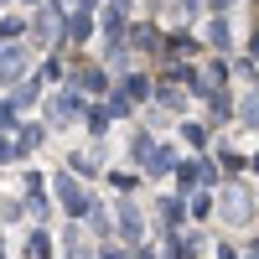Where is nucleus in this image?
Masks as SVG:
<instances>
[{
	"label": "nucleus",
	"mask_w": 259,
	"mask_h": 259,
	"mask_svg": "<svg viewBox=\"0 0 259 259\" xmlns=\"http://www.w3.org/2000/svg\"><path fill=\"white\" fill-rule=\"evenodd\" d=\"M145 161H150V177H161V171L171 166V150H161V145H156V150H150V156H145Z\"/></svg>",
	"instance_id": "11"
},
{
	"label": "nucleus",
	"mask_w": 259,
	"mask_h": 259,
	"mask_svg": "<svg viewBox=\"0 0 259 259\" xmlns=\"http://www.w3.org/2000/svg\"><path fill=\"white\" fill-rule=\"evenodd\" d=\"M78 114H83V99H78V94L52 99V119H78Z\"/></svg>",
	"instance_id": "5"
},
{
	"label": "nucleus",
	"mask_w": 259,
	"mask_h": 259,
	"mask_svg": "<svg viewBox=\"0 0 259 259\" xmlns=\"http://www.w3.org/2000/svg\"><path fill=\"white\" fill-rule=\"evenodd\" d=\"M83 89H89V94H109V78L94 68V73H83Z\"/></svg>",
	"instance_id": "10"
},
{
	"label": "nucleus",
	"mask_w": 259,
	"mask_h": 259,
	"mask_svg": "<svg viewBox=\"0 0 259 259\" xmlns=\"http://www.w3.org/2000/svg\"><path fill=\"white\" fill-rule=\"evenodd\" d=\"M177 6H182V11H187V16H192V11H197V6H202V0H177Z\"/></svg>",
	"instance_id": "15"
},
{
	"label": "nucleus",
	"mask_w": 259,
	"mask_h": 259,
	"mask_svg": "<svg viewBox=\"0 0 259 259\" xmlns=\"http://www.w3.org/2000/svg\"><path fill=\"white\" fill-rule=\"evenodd\" d=\"M239 114H244V119L259 130V94H254V99H244V109H239Z\"/></svg>",
	"instance_id": "13"
},
{
	"label": "nucleus",
	"mask_w": 259,
	"mask_h": 259,
	"mask_svg": "<svg viewBox=\"0 0 259 259\" xmlns=\"http://www.w3.org/2000/svg\"><path fill=\"white\" fill-rule=\"evenodd\" d=\"M119 89H124V94H130V99H135V104H140V99H145V94H150V78H140V73H130V78H124V83H119Z\"/></svg>",
	"instance_id": "9"
},
{
	"label": "nucleus",
	"mask_w": 259,
	"mask_h": 259,
	"mask_svg": "<svg viewBox=\"0 0 259 259\" xmlns=\"http://www.w3.org/2000/svg\"><path fill=\"white\" fill-rule=\"evenodd\" d=\"M52 187H57V202L68 207L73 218H83V212H89V192H83L73 177H62V171H57V182H52Z\"/></svg>",
	"instance_id": "1"
},
{
	"label": "nucleus",
	"mask_w": 259,
	"mask_h": 259,
	"mask_svg": "<svg viewBox=\"0 0 259 259\" xmlns=\"http://www.w3.org/2000/svg\"><path fill=\"white\" fill-rule=\"evenodd\" d=\"M182 135H187L192 145H202V140H207V124H182Z\"/></svg>",
	"instance_id": "14"
},
{
	"label": "nucleus",
	"mask_w": 259,
	"mask_h": 259,
	"mask_svg": "<svg viewBox=\"0 0 259 259\" xmlns=\"http://www.w3.org/2000/svg\"><path fill=\"white\" fill-rule=\"evenodd\" d=\"M26 254H31V259H47V233H31V239H26Z\"/></svg>",
	"instance_id": "12"
},
{
	"label": "nucleus",
	"mask_w": 259,
	"mask_h": 259,
	"mask_svg": "<svg viewBox=\"0 0 259 259\" xmlns=\"http://www.w3.org/2000/svg\"><path fill=\"white\" fill-rule=\"evenodd\" d=\"M0 36H6V41H21V36H26V21H21V16H0Z\"/></svg>",
	"instance_id": "8"
},
{
	"label": "nucleus",
	"mask_w": 259,
	"mask_h": 259,
	"mask_svg": "<svg viewBox=\"0 0 259 259\" xmlns=\"http://www.w3.org/2000/svg\"><path fill=\"white\" fill-rule=\"evenodd\" d=\"M62 36H68V41H89V36H94V16H89V6H78L68 21H62Z\"/></svg>",
	"instance_id": "2"
},
{
	"label": "nucleus",
	"mask_w": 259,
	"mask_h": 259,
	"mask_svg": "<svg viewBox=\"0 0 259 259\" xmlns=\"http://www.w3.org/2000/svg\"><path fill=\"white\" fill-rule=\"evenodd\" d=\"M83 6H89V11H94V0H83Z\"/></svg>",
	"instance_id": "19"
},
{
	"label": "nucleus",
	"mask_w": 259,
	"mask_h": 259,
	"mask_svg": "<svg viewBox=\"0 0 259 259\" xmlns=\"http://www.w3.org/2000/svg\"><path fill=\"white\" fill-rule=\"evenodd\" d=\"M36 140H41V124H21V135H16V156H26Z\"/></svg>",
	"instance_id": "7"
},
{
	"label": "nucleus",
	"mask_w": 259,
	"mask_h": 259,
	"mask_svg": "<svg viewBox=\"0 0 259 259\" xmlns=\"http://www.w3.org/2000/svg\"><path fill=\"white\" fill-rule=\"evenodd\" d=\"M21 6H41V0H21Z\"/></svg>",
	"instance_id": "18"
},
{
	"label": "nucleus",
	"mask_w": 259,
	"mask_h": 259,
	"mask_svg": "<svg viewBox=\"0 0 259 259\" xmlns=\"http://www.w3.org/2000/svg\"><path fill=\"white\" fill-rule=\"evenodd\" d=\"M36 94H41V83L26 78V83H16V89H11V104H16V109H26V104H36Z\"/></svg>",
	"instance_id": "6"
},
{
	"label": "nucleus",
	"mask_w": 259,
	"mask_h": 259,
	"mask_svg": "<svg viewBox=\"0 0 259 259\" xmlns=\"http://www.w3.org/2000/svg\"><path fill=\"white\" fill-rule=\"evenodd\" d=\"M207 47H218V52H228V47H233V26H228L223 16L212 21V26H207Z\"/></svg>",
	"instance_id": "4"
},
{
	"label": "nucleus",
	"mask_w": 259,
	"mask_h": 259,
	"mask_svg": "<svg viewBox=\"0 0 259 259\" xmlns=\"http://www.w3.org/2000/svg\"><path fill=\"white\" fill-rule=\"evenodd\" d=\"M218 259H239V249H228V244H223V249H218Z\"/></svg>",
	"instance_id": "16"
},
{
	"label": "nucleus",
	"mask_w": 259,
	"mask_h": 259,
	"mask_svg": "<svg viewBox=\"0 0 259 259\" xmlns=\"http://www.w3.org/2000/svg\"><path fill=\"white\" fill-rule=\"evenodd\" d=\"M212 6H218V11H228V6H233V0H212Z\"/></svg>",
	"instance_id": "17"
},
{
	"label": "nucleus",
	"mask_w": 259,
	"mask_h": 259,
	"mask_svg": "<svg viewBox=\"0 0 259 259\" xmlns=\"http://www.w3.org/2000/svg\"><path fill=\"white\" fill-rule=\"evenodd\" d=\"M21 73H26V47H0V78L21 83Z\"/></svg>",
	"instance_id": "3"
}]
</instances>
